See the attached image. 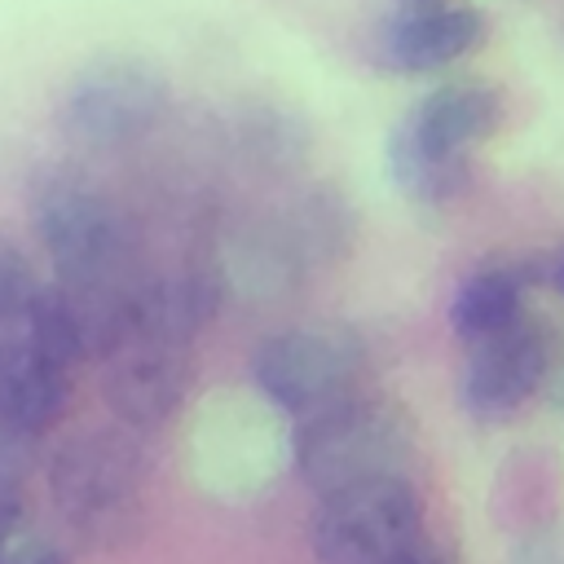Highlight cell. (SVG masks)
I'll return each mask as SVG.
<instances>
[{
	"instance_id": "cell-1",
	"label": "cell",
	"mask_w": 564,
	"mask_h": 564,
	"mask_svg": "<svg viewBox=\"0 0 564 564\" xmlns=\"http://www.w3.org/2000/svg\"><path fill=\"white\" fill-rule=\"evenodd\" d=\"M502 123V97L489 84H441L392 128L388 172L414 203H445L467 185L471 150Z\"/></svg>"
},
{
	"instance_id": "cell-2",
	"label": "cell",
	"mask_w": 564,
	"mask_h": 564,
	"mask_svg": "<svg viewBox=\"0 0 564 564\" xmlns=\"http://www.w3.org/2000/svg\"><path fill=\"white\" fill-rule=\"evenodd\" d=\"M410 449V414L383 397L348 392L295 427V467L304 485L317 494H335L379 476H401Z\"/></svg>"
},
{
	"instance_id": "cell-3",
	"label": "cell",
	"mask_w": 564,
	"mask_h": 564,
	"mask_svg": "<svg viewBox=\"0 0 564 564\" xmlns=\"http://www.w3.org/2000/svg\"><path fill=\"white\" fill-rule=\"evenodd\" d=\"M35 234L53 256L57 286L84 295H132V234L123 212L84 181H48L35 194Z\"/></svg>"
},
{
	"instance_id": "cell-4",
	"label": "cell",
	"mask_w": 564,
	"mask_h": 564,
	"mask_svg": "<svg viewBox=\"0 0 564 564\" xmlns=\"http://www.w3.org/2000/svg\"><path fill=\"white\" fill-rule=\"evenodd\" d=\"M419 538L423 507L405 476L322 494V511L313 516V551L322 564H388Z\"/></svg>"
},
{
	"instance_id": "cell-5",
	"label": "cell",
	"mask_w": 564,
	"mask_h": 564,
	"mask_svg": "<svg viewBox=\"0 0 564 564\" xmlns=\"http://www.w3.org/2000/svg\"><path fill=\"white\" fill-rule=\"evenodd\" d=\"M361 344L344 326H295L278 330L256 348V388L286 414H317L352 392L361 379Z\"/></svg>"
},
{
	"instance_id": "cell-6",
	"label": "cell",
	"mask_w": 564,
	"mask_h": 564,
	"mask_svg": "<svg viewBox=\"0 0 564 564\" xmlns=\"http://www.w3.org/2000/svg\"><path fill=\"white\" fill-rule=\"evenodd\" d=\"M167 110V79L137 57H101L84 66L62 101V128L79 145L119 150L145 137Z\"/></svg>"
},
{
	"instance_id": "cell-7",
	"label": "cell",
	"mask_w": 564,
	"mask_h": 564,
	"mask_svg": "<svg viewBox=\"0 0 564 564\" xmlns=\"http://www.w3.org/2000/svg\"><path fill=\"white\" fill-rule=\"evenodd\" d=\"M560 366V335L542 317H516L498 335L471 344L463 370V405L476 419L516 414Z\"/></svg>"
},
{
	"instance_id": "cell-8",
	"label": "cell",
	"mask_w": 564,
	"mask_h": 564,
	"mask_svg": "<svg viewBox=\"0 0 564 564\" xmlns=\"http://www.w3.org/2000/svg\"><path fill=\"white\" fill-rule=\"evenodd\" d=\"M141 494V454L119 432L75 436L53 458V498L70 524L115 529Z\"/></svg>"
},
{
	"instance_id": "cell-9",
	"label": "cell",
	"mask_w": 564,
	"mask_h": 564,
	"mask_svg": "<svg viewBox=\"0 0 564 564\" xmlns=\"http://www.w3.org/2000/svg\"><path fill=\"white\" fill-rule=\"evenodd\" d=\"M106 361V401L123 423L159 427L189 392L194 366L189 344L154 339L141 330H123Z\"/></svg>"
},
{
	"instance_id": "cell-10",
	"label": "cell",
	"mask_w": 564,
	"mask_h": 564,
	"mask_svg": "<svg viewBox=\"0 0 564 564\" xmlns=\"http://www.w3.org/2000/svg\"><path fill=\"white\" fill-rule=\"evenodd\" d=\"M485 40V18L471 4H414L383 22L379 62L397 75H427L463 62Z\"/></svg>"
},
{
	"instance_id": "cell-11",
	"label": "cell",
	"mask_w": 564,
	"mask_h": 564,
	"mask_svg": "<svg viewBox=\"0 0 564 564\" xmlns=\"http://www.w3.org/2000/svg\"><path fill=\"white\" fill-rule=\"evenodd\" d=\"M70 405V370L26 335L0 339V419L40 436Z\"/></svg>"
},
{
	"instance_id": "cell-12",
	"label": "cell",
	"mask_w": 564,
	"mask_h": 564,
	"mask_svg": "<svg viewBox=\"0 0 564 564\" xmlns=\"http://www.w3.org/2000/svg\"><path fill=\"white\" fill-rule=\"evenodd\" d=\"M520 308H524V278L507 264H489L458 282L449 317H454V330L476 344L485 335H498L516 317H524Z\"/></svg>"
},
{
	"instance_id": "cell-13",
	"label": "cell",
	"mask_w": 564,
	"mask_h": 564,
	"mask_svg": "<svg viewBox=\"0 0 564 564\" xmlns=\"http://www.w3.org/2000/svg\"><path fill=\"white\" fill-rule=\"evenodd\" d=\"M40 291H44V282L35 278V264L26 260V251L9 234H0V326L26 322Z\"/></svg>"
},
{
	"instance_id": "cell-14",
	"label": "cell",
	"mask_w": 564,
	"mask_h": 564,
	"mask_svg": "<svg viewBox=\"0 0 564 564\" xmlns=\"http://www.w3.org/2000/svg\"><path fill=\"white\" fill-rule=\"evenodd\" d=\"M35 458H40V436L0 419V498H13L26 485V476L35 471Z\"/></svg>"
},
{
	"instance_id": "cell-15",
	"label": "cell",
	"mask_w": 564,
	"mask_h": 564,
	"mask_svg": "<svg viewBox=\"0 0 564 564\" xmlns=\"http://www.w3.org/2000/svg\"><path fill=\"white\" fill-rule=\"evenodd\" d=\"M26 533L31 529H26V511L18 507V498H0V564L22 546Z\"/></svg>"
},
{
	"instance_id": "cell-16",
	"label": "cell",
	"mask_w": 564,
	"mask_h": 564,
	"mask_svg": "<svg viewBox=\"0 0 564 564\" xmlns=\"http://www.w3.org/2000/svg\"><path fill=\"white\" fill-rule=\"evenodd\" d=\"M388 564H454V560H449V551H445V546H436V542L419 538V542H410L405 551H397Z\"/></svg>"
},
{
	"instance_id": "cell-17",
	"label": "cell",
	"mask_w": 564,
	"mask_h": 564,
	"mask_svg": "<svg viewBox=\"0 0 564 564\" xmlns=\"http://www.w3.org/2000/svg\"><path fill=\"white\" fill-rule=\"evenodd\" d=\"M4 564H62V555H57V551H53L44 538L26 533V538H22V546H18V551H13Z\"/></svg>"
},
{
	"instance_id": "cell-18",
	"label": "cell",
	"mask_w": 564,
	"mask_h": 564,
	"mask_svg": "<svg viewBox=\"0 0 564 564\" xmlns=\"http://www.w3.org/2000/svg\"><path fill=\"white\" fill-rule=\"evenodd\" d=\"M555 282H560V291H564V260H560V269H555Z\"/></svg>"
},
{
	"instance_id": "cell-19",
	"label": "cell",
	"mask_w": 564,
	"mask_h": 564,
	"mask_svg": "<svg viewBox=\"0 0 564 564\" xmlns=\"http://www.w3.org/2000/svg\"><path fill=\"white\" fill-rule=\"evenodd\" d=\"M555 401H560V410H564V379H560V397H555Z\"/></svg>"
},
{
	"instance_id": "cell-20",
	"label": "cell",
	"mask_w": 564,
	"mask_h": 564,
	"mask_svg": "<svg viewBox=\"0 0 564 564\" xmlns=\"http://www.w3.org/2000/svg\"><path fill=\"white\" fill-rule=\"evenodd\" d=\"M414 4H427V0H414Z\"/></svg>"
}]
</instances>
